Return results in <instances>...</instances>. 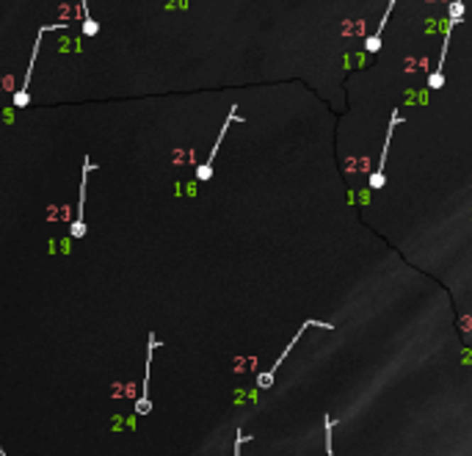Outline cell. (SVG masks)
Listing matches in <instances>:
<instances>
[{
  "label": "cell",
  "mask_w": 472,
  "mask_h": 456,
  "mask_svg": "<svg viewBox=\"0 0 472 456\" xmlns=\"http://www.w3.org/2000/svg\"><path fill=\"white\" fill-rule=\"evenodd\" d=\"M97 166L92 163V158L86 155L83 158V178H80V200H77V213H75V222L72 227H70V238L72 241H80V238H86V232H89V224H86V185H89V175L94 172Z\"/></svg>",
  "instance_id": "277c9868"
},
{
  "label": "cell",
  "mask_w": 472,
  "mask_h": 456,
  "mask_svg": "<svg viewBox=\"0 0 472 456\" xmlns=\"http://www.w3.org/2000/svg\"><path fill=\"white\" fill-rule=\"evenodd\" d=\"M80 17H83V36H97L99 26L89 11V0H80Z\"/></svg>",
  "instance_id": "9c48e42d"
},
{
  "label": "cell",
  "mask_w": 472,
  "mask_h": 456,
  "mask_svg": "<svg viewBox=\"0 0 472 456\" xmlns=\"http://www.w3.org/2000/svg\"><path fill=\"white\" fill-rule=\"evenodd\" d=\"M312 327H318V330H326V332H334V324H323V321H304V324L298 327L296 335H293V340L287 343V349H285L282 354H279V357H276V359H273V365H271V368H268V371H263V374L257 376V387H260V390H268V387H271V384H273V374L279 371V365H282V362L287 359V354H290V352L296 349V343H298V340H301V335H304V332H307V330H312Z\"/></svg>",
  "instance_id": "7a4b0ae2"
},
{
  "label": "cell",
  "mask_w": 472,
  "mask_h": 456,
  "mask_svg": "<svg viewBox=\"0 0 472 456\" xmlns=\"http://www.w3.org/2000/svg\"><path fill=\"white\" fill-rule=\"evenodd\" d=\"M243 440H246V434H241V431H238V437H235V456H241V445H243Z\"/></svg>",
  "instance_id": "8fae6325"
},
{
  "label": "cell",
  "mask_w": 472,
  "mask_h": 456,
  "mask_svg": "<svg viewBox=\"0 0 472 456\" xmlns=\"http://www.w3.org/2000/svg\"><path fill=\"white\" fill-rule=\"evenodd\" d=\"M393 9H395V0H390V3H387V9H384V14H381V23H378V28H375V33L368 36V42H365V50L368 53L381 50V36H384V28H387V20H390Z\"/></svg>",
  "instance_id": "ba28073f"
},
{
  "label": "cell",
  "mask_w": 472,
  "mask_h": 456,
  "mask_svg": "<svg viewBox=\"0 0 472 456\" xmlns=\"http://www.w3.org/2000/svg\"><path fill=\"white\" fill-rule=\"evenodd\" d=\"M158 337L155 332H149V352H147V376H144V387H141V398L136 401V415H149L152 412V401H149V376H152V352L158 349Z\"/></svg>",
  "instance_id": "52a82bcc"
},
{
  "label": "cell",
  "mask_w": 472,
  "mask_h": 456,
  "mask_svg": "<svg viewBox=\"0 0 472 456\" xmlns=\"http://www.w3.org/2000/svg\"><path fill=\"white\" fill-rule=\"evenodd\" d=\"M461 17H464V0H450V6H447L445 42H442V53H439L437 70L428 75V89H442V83H445V58H447V48H450V33H453V28L461 23Z\"/></svg>",
  "instance_id": "6da1fadb"
},
{
  "label": "cell",
  "mask_w": 472,
  "mask_h": 456,
  "mask_svg": "<svg viewBox=\"0 0 472 456\" xmlns=\"http://www.w3.org/2000/svg\"><path fill=\"white\" fill-rule=\"evenodd\" d=\"M61 28H67V23H53V26H42L39 31H36V42H33V50H31V64H28V70H25L23 86H20L17 94L11 97L14 108H28V102H31L28 86H31V75H33V67H36V55H39V48H42V36H45L48 31H61Z\"/></svg>",
  "instance_id": "3957f363"
},
{
  "label": "cell",
  "mask_w": 472,
  "mask_h": 456,
  "mask_svg": "<svg viewBox=\"0 0 472 456\" xmlns=\"http://www.w3.org/2000/svg\"><path fill=\"white\" fill-rule=\"evenodd\" d=\"M232 122H243V116L238 114V105H232V108H229V116L224 119L221 133H219V139H216V144H213L210 155H207V161H204V163H202V166L197 169V180H202V183H207V180L213 178V161H216V155H219V147H221L224 136L229 133V125H232Z\"/></svg>",
  "instance_id": "5b68a950"
},
{
  "label": "cell",
  "mask_w": 472,
  "mask_h": 456,
  "mask_svg": "<svg viewBox=\"0 0 472 456\" xmlns=\"http://www.w3.org/2000/svg\"><path fill=\"white\" fill-rule=\"evenodd\" d=\"M323 426H326V456H334V445H331V429H334V420L326 415V418H323Z\"/></svg>",
  "instance_id": "30bf717a"
},
{
  "label": "cell",
  "mask_w": 472,
  "mask_h": 456,
  "mask_svg": "<svg viewBox=\"0 0 472 456\" xmlns=\"http://www.w3.org/2000/svg\"><path fill=\"white\" fill-rule=\"evenodd\" d=\"M395 125H400V114L393 111V116H390V127H387V136H384V150L378 155V163H375V169L371 172V188L373 191H381L384 188V183H387V175H384V166H387V152H390V141H393V130Z\"/></svg>",
  "instance_id": "8992f818"
}]
</instances>
